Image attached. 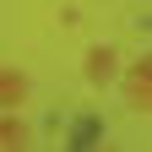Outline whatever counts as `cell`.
Segmentation results:
<instances>
[{
	"label": "cell",
	"instance_id": "3",
	"mask_svg": "<svg viewBox=\"0 0 152 152\" xmlns=\"http://www.w3.org/2000/svg\"><path fill=\"white\" fill-rule=\"evenodd\" d=\"M114 76V49H92L87 54V82H109Z\"/></svg>",
	"mask_w": 152,
	"mask_h": 152
},
{
	"label": "cell",
	"instance_id": "5",
	"mask_svg": "<svg viewBox=\"0 0 152 152\" xmlns=\"http://www.w3.org/2000/svg\"><path fill=\"white\" fill-rule=\"evenodd\" d=\"M98 130H103L98 120H76V141H71V147H92V136H98Z\"/></svg>",
	"mask_w": 152,
	"mask_h": 152
},
{
	"label": "cell",
	"instance_id": "1",
	"mask_svg": "<svg viewBox=\"0 0 152 152\" xmlns=\"http://www.w3.org/2000/svg\"><path fill=\"white\" fill-rule=\"evenodd\" d=\"M125 103L130 109H152V65L141 60V65H130V76H125Z\"/></svg>",
	"mask_w": 152,
	"mask_h": 152
},
{
	"label": "cell",
	"instance_id": "4",
	"mask_svg": "<svg viewBox=\"0 0 152 152\" xmlns=\"http://www.w3.org/2000/svg\"><path fill=\"white\" fill-rule=\"evenodd\" d=\"M16 147H27V125L22 120H0V152H16Z\"/></svg>",
	"mask_w": 152,
	"mask_h": 152
},
{
	"label": "cell",
	"instance_id": "2",
	"mask_svg": "<svg viewBox=\"0 0 152 152\" xmlns=\"http://www.w3.org/2000/svg\"><path fill=\"white\" fill-rule=\"evenodd\" d=\"M22 98H27V76L11 71V65H0V109H16Z\"/></svg>",
	"mask_w": 152,
	"mask_h": 152
}]
</instances>
